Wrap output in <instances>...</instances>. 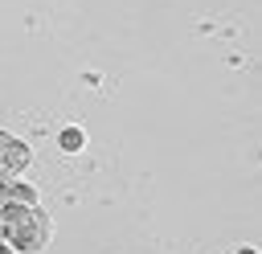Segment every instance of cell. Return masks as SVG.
Here are the masks:
<instances>
[{
	"instance_id": "cell-1",
	"label": "cell",
	"mask_w": 262,
	"mask_h": 254,
	"mask_svg": "<svg viewBox=\"0 0 262 254\" xmlns=\"http://www.w3.org/2000/svg\"><path fill=\"white\" fill-rule=\"evenodd\" d=\"M49 242V217L37 205H0V246L12 254H37Z\"/></svg>"
},
{
	"instance_id": "cell-2",
	"label": "cell",
	"mask_w": 262,
	"mask_h": 254,
	"mask_svg": "<svg viewBox=\"0 0 262 254\" xmlns=\"http://www.w3.org/2000/svg\"><path fill=\"white\" fill-rule=\"evenodd\" d=\"M29 160H33L29 143H20L8 131H0V180H20V172L29 168Z\"/></svg>"
},
{
	"instance_id": "cell-3",
	"label": "cell",
	"mask_w": 262,
	"mask_h": 254,
	"mask_svg": "<svg viewBox=\"0 0 262 254\" xmlns=\"http://www.w3.org/2000/svg\"><path fill=\"white\" fill-rule=\"evenodd\" d=\"M61 147H66V152H78V147H82V131H78V127H66V131H61Z\"/></svg>"
},
{
	"instance_id": "cell-4",
	"label": "cell",
	"mask_w": 262,
	"mask_h": 254,
	"mask_svg": "<svg viewBox=\"0 0 262 254\" xmlns=\"http://www.w3.org/2000/svg\"><path fill=\"white\" fill-rule=\"evenodd\" d=\"M242 254H258V250H250V246H242Z\"/></svg>"
},
{
	"instance_id": "cell-5",
	"label": "cell",
	"mask_w": 262,
	"mask_h": 254,
	"mask_svg": "<svg viewBox=\"0 0 262 254\" xmlns=\"http://www.w3.org/2000/svg\"><path fill=\"white\" fill-rule=\"evenodd\" d=\"M0 184H4V180H0Z\"/></svg>"
}]
</instances>
